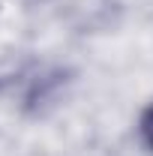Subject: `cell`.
Masks as SVG:
<instances>
[{
  "instance_id": "1",
  "label": "cell",
  "mask_w": 153,
  "mask_h": 156,
  "mask_svg": "<svg viewBox=\"0 0 153 156\" xmlns=\"http://www.w3.org/2000/svg\"><path fill=\"white\" fill-rule=\"evenodd\" d=\"M141 135H144V141L153 147V102H150V108L144 111V117H141Z\"/></svg>"
}]
</instances>
